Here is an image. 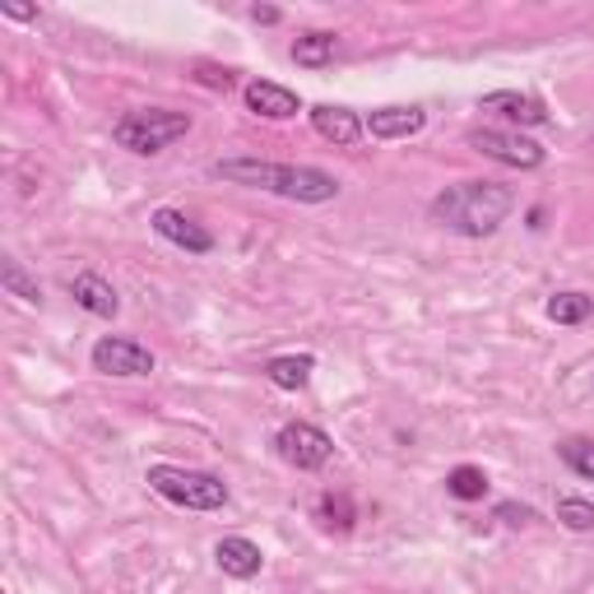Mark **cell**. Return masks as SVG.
Segmentation results:
<instances>
[{
  "label": "cell",
  "mask_w": 594,
  "mask_h": 594,
  "mask_svg": "<svg viewBox=\"0 0 594 594\" xmlns=\"http://www.w3.org/2000/svg\"><path fill=\"white\" fill-rule=\"evenodd\" d=\"M214 176L251 191H274L288 195L297 205H325L340 195V182L321 168H293V163H265V158H219L214 163Z\"/></svg>",
  "instance_id": "cell-1"
},
{
  "label": "cell",
  "mask_w": 594,
  "mask_h": 594,
  "mask_svg": "<svg viewBox=\"0 0 594 594\" xmlns=\"http://www.w3.org/2000/svg\"><path fill=\"white\" fill-rule=\"evenodd\" d=\"M511 209H516V195L502 182H460L432 201V219L460 237H492Z\"/></svg>",
  "instance_id": "cell-2"
},
{
  "label": "cell",
  "mask_w": 594,
  "mask_h": 594,
  "mask_svg": "<svg viewBox=\"0 0 594 594\" xmlns=\"http://www.w3.org/2000/svg\"><path fill=\"white\" fill-rule=\"evenodd\" d=\"M145 483H149L163 502L186 506V511H219V506H228V483H224V479H214V473H205V469L149 465Z\"/></svg>",
  "instance_id": "cell-3"
},
{
  "label": "cell",
  "mask_w": 594,
  "mask_h": 594,
  "mask_svg": "<svg viewBox=\"0 0 594 594\" xmlns=\"http://www.w3.org/2000/svg\"><path fill=\"white\" fill-rule=\"evenodd\" d=\"M191 130V116L186 112H172V107H145V112H126L122 122L112 126V140L140 153V158H153L163 153L168 145H176L182 135Z\"/></svg>",
  "instance_id": "cell-4"
},
{
  "label": "cell",
  "mask_w": 594,
  "mask_h": 594,
  "mask_svg": "<svg viewBox=\"0 0 594 594\" xmlns=\"http://www.w3.org/2000/svg\"><path fill=\"white\" fill-rule=\"evenodd\" d=\"M469 149H479L483 158H498L506 168H521V172H534L544 168V145L525 140L516 130H469Z\"/></svg>",
  "instance_id": "cell-5"
},
{
  "label": "cell",
  "mask_w": 594,
  "mask_h": 594,
  "mask_svg": "<svg viewBox=\"0 0 594 594\" xmlns=\"http://www.w3.org/2000/svg\"><path fill=\"white\" fill-rule=\"evenodd\" d=\"M274 446H279L284 460H288L293 469H302V473L330 465V455H334V442L325 437L321 427H311V423H288V427H279Z\"/></svg>",
  "instance_id": "cell-6"
},
{
  "label": "cell",
  "mask_w": 594,
  "mask_h": 594,
  "mask_svg": "<svg viewBox=\"0 0 594 594\" xmlns=\"http://www.w3.org/2000/svg\"><path fill=\"white\" fill-rule=\"evenodd\" d=\"M93 372L103 376H149L153 372V353L145 344L126 340V334H103L93 344Z\"/></svg>",
  "instance_id": "cell-7"
},
{
  "label": "cell",
  "mask_w": 594,
  "mask_h": 594,
  "mask_svg": "<svg viewBox=\"0 0 594 594\" xmlns=\"http://www.w3.org/2000/svg\"><path fill=\"white\" fill-rule=\"evenodd\" d=\"M153 232L158 237H168L172 247H182V251H191V255H209L214 251V237L195 224V219H186L182 209H158L153 214Z\"/></svg>",
  "instance_id": "cell-8"
},
{
  "label": "cell",
  "mask_w": 594,
  "mask_h": 594,
  "mask_svg": "<svg viewBox=\"0 0 594 594\" xmlns=\"http://www.w3.org/2000/svg\"><path fill=\"white\" fill-rule=\"evenodd\" d=\"M363 126L372 140H409V135H419L427 126V112L423 107H376Z\"/></svg>",
  "instance_id": "cell-9"
},
{
  "label": "cell",
  "mask_w": 594,
  "mask_h": 594,
  "mask_svg": "<svg viewBox=\"0 0 594 594\" xmlns=\"http://www.w3.org/2000/svg\"><path fill=\"white\" fill-rule=\"evenodd\" d=\"M242 98H247V107H251L255 116H270V122H288V116L302 112L297 93L284 89V84H270V79H251Z\"/></svg>",
  "instance_id": "cell-10"
},
{
  "label": "cell",
  "mask_w": 594,
  "mask_h": 594,
  "mask_svg": "<svg viewBox=\"0 0 594 594\" xmlns=\"http://www.w3.org/2000/svg\"><path fill=\"white\" fill-rule=\"evenodd\" d=\"M483 112H502L511 126H548V107L534 93H516V89H498L483 98Z\"/></svg>",
  "instance_id": "cell-11"
},
{
  "label": "cell",
  "mask_w": 594,
  "mask_h": 594,
  "mask_svg": "<svg viewBox=\"0 0 594 594\" xmlns=\"http://www.w3.org/2000/svg\"><path fill=\"white\" fill-rule=\"evenodd\" d=\"M70 297H75V302L84 307L89 316H103V321H112V316L122 311V297H116V288L103 279V274H93V270L75 274V279H70Z\"/></svg>",
  "instance_id": "cell-12"
},
{
  "label": "cell",
  "mask_w": 594,
  "mask_h": 594,
  "mask_svg": "<svg viewBox=\"0 0 594 594\" xmlns=\"http://www.w3.org/2000/svg\"><path fill=\"white\" fill-rule=\"evenodd\" d=\"M214 562H219V571L232 581H251V576H261V567H265L261 548H255L251 539H237V534L214 544Z\"/></svg>",
  "instance_id": "cell-13"
},
{
  "label": "cell",
  "mask_w": 594,
  "mask_h": 594,
  "mask_svg": "<svg viewBox=\"0 0 594 594\" xmlns=\"http://www.w3.org/2000/svg\"><path fill=\"white\" fill-rule=\"evenodd\" d=\"M311 126H316V135H321V140L340 145V149L358 145V135H363V122H358V116H353L349 107H334V103L311 107Z\"/></svg>",
  "instance_id": "cell-14"
},
{
  "label": "cell",
  "mask_w": 594,
  "mask_h": 594,
  "mask_svg": "<svg viewBox=\"0 0 594 594\" xmlns=\"http://www.w3.org/2000/svg\"><path fill=\"white\" fill-rule=\"evenodd\" d=\"M311 372H316L311 353H284V358H270L265 363L270 386H279V390H307L311 386Z\"/></svg>",
  "instance_id": "cell-15"
},
{
  "label": "cell",
  "mask_w": 594,
  "mask_h": 594,
  "mask_svg": "<svg viewBox=\"0 0 594 594\" xmlns=\"http://www.w3.org/2000/svg\"><path fill=\"white\" fill-rule=\"evenodd\" d=\"M334 52H340V37L334 33H302L293 43V61L307 66V70H321V66L334 61Z\"/></svg>",
  "instance_id": "cell-16"
},
{
  "label": "cell",
  "mask_w": 594,
  "mask_h": 594,
  "mask_svg": "<svg viewBox=\"0 0 594 594\" xmlns=\"http://www.w3.org/2000/svg\"><path fill=\"white\" fill-rule=\"evenodd\" d=\"M590 311H594V297H585V293L548 297V321H558V325H581V321H590Z\"/></svg>",
  "instance_id": "cell-17"
},
{
  "label": "cell",
  "mask_w": 594,
  "mask_h": 594,
  "mask_svg": "<svg viewBox=\"0 0 594 594\" xmlns=\"http://www.w3.org/2000/svg\"><path fill=\"white\" fill-rule=\"evenodd\" d=\"M446 492H450L455 502H479L483 492H488V473L479 465H455L446 473Z\"/></svg>",
  "instance_id": "cell-18"
},
{
  "label": "cell",
  "mask_w": 594,
  "mask_h": 594,
  "mask_svg": "<svg viewBox=\"0 0 594 594\" xmlns=\"http://www.w3.org/2000/svg\"><path fill=\"white\" fill-rule=\"evenodd\" d=\"M558 455H562V465H567L571 473H581V479L594 483V442H590V437H567V442L558 446Z\"/></svg>",
  "instance_id": "cell-19"
},
{
  "label": "cell",
  "mask_w": 594,
  "mask_h": 594,
  "mask_svg": "<svg viewBox=\"0 0 594 594\" xmlns=\"http://www.w3.org/2000/svg\"><path fill=\"white\" fill-rule=\"evenodd\" d=\"M558 521L571 529V534H590L594 529V502H585V498H558Z\"/></svg>",
  "instance_id": "cell-20"
},
{
  "label": "cell",
  "mask_w": 594,
  "mask_h": 594,
  "mask_svg": "<svg viewBox=\"0 0 594 594\" xmlns=\"http://www.w3.org/2000/svg\"><path fill=\"white\" fill-rule=\"evenodd\" d=\"M0 284H5V293H14V297H24V302H43V288H37L33 279H28V274H24V265H19V261H5V265H0Z\"/></svg>",
  "instance_id": "cell-21"
},
{
  "label": "cell",
  "mask_w": 594,
  "mask_h": 594,
  "mask_svg": "<svg viewBox=\"0 0 594 594\" xmlns=\"http://www.w3.org/2000/svg\"><path fill=\"white\" fill-rule=\"evenodd\" d=\"M321 521H325L330 529L349 534V529H353V521H358V516H353V502L344 498V492H325V498H321Z\"/></svg>",
  "instance_id": "cell-22"
},
{
  "label": "cell",
  "mask_w": 594,
  "mask_h": 594,
  "mask_svg": "<svg viewBox=\"0 0 594 594\" xmlns=\"http://www.w3.org/2000/svg\"><path fill=\"white\" fill-rule=\"evenodd\" d=\"M498 521H506V525H529L534 511L521 506V502H502V506H498Z\"/></svg>",
  "instance_id": "cell-23"
},
{
  "label": "cell",
  "mask_w": 594,
  "mask_h": 594,
  "mask_svg": "<svg viewBox=\"0 0 594 594\" xmlns=\"http://www.w3.org/2000/svg\"><path fill=\"white\" fill-rule=\"evenodd\" d=\"M201 84H209V89H232V70H209V66H201Z\"/></svg>",
  "instance_id": "cell-24"
},
{
  "label": "cell",
  "mask_w": 594,
  "mask_h": 594,
  "mask_svg": "<svg viewBox=\"0 0 594 594\" xmlns=\"http://www.w3.org/2000/svg\"><path fill=\"white\" fill-rule=\"evenodd\" d=\"M251 19H255V24H274L279 10H274V5H251Z\"/></svg>",
  "instance_id": "cell-25"
},
{
  "label": "cell",
  "mask_w": 594,
  "mask_h": 594,
  "mask_svg": "<svg viewBox=\"0 0 594 594\" xmlns=\"http://www.w3.org/2000/svg\"><path fill=\"white\" fill-rule=\"evenodd\" d=\"M5 14L10 19H33V10H24V5H5Z\"/></svg>",
  "instance_id": "cell-26"
}]
</instances>
